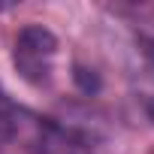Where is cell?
I'll list each match as a JSON object with an SVG mask.
<instances>
[{
    "label": "cell",
    "instance_id": "7a4b0ae2",
    "mask_svg": "<svg viewBox=\"0 0 154 154\" xmlns=\"http://www.w3.org/2000/svg\"><path fill=\"white\" fill-rule=\"evenodd\" d=\"M15 133H18V109L6 97V91L0 88V148H3Z\"/></svg>",
    "mask_w": 154,
    "mask_h": 154
},
{
    "label": "cell",
    "instance_id": "6da1fadb",
    "mask_svg": "<svg viewBox=\"0 0 154 154\" xmlns=\"http://www.w3.org/2000/svg\"><path fill=\"white\" fill-rule=\"evenodd\" d=\"M57 60V39L48 27L42 24H27L18 30L15 45H12V63L24 82L42 88L48 85Z\"/></svg>",
    "mask_w": 154,
    "mask_h": 154
}]
</instances>
